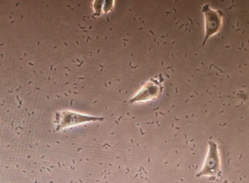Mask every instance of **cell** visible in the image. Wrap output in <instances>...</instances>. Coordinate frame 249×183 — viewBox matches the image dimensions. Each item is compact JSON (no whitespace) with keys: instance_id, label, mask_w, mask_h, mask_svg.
Masks as SVG:
<instances>
[{"instance_id":"cell-1","label":"cell","mask_w":249,"mask_h":183,"mask_svg":"<svg viewBox=\"0 0 249 183\" xmlns=\"http://www.w3.org/2000/svg\"><path fill=\"white\" fill-rule=\"evenodd\" d=\"M103 118L100 117H95L90 115H85V114H77L75 112H70V111H64L57 114V118L55 119L57 129H67L71 128L74 126H77L80 124L88 123V122H94V121H100L103 120Z\"/></svg>"},{"instance_id":"cell-2","label":"cell","mask_w":249,"mask_h":183,"mask_svg":"<svg viewBox=\"0 0 249 183\" xmlns=\"http://www.w3.org/2000/svg\"><path fill=\"white\" fill-rule=\"evenodd\" d=\"M202 14L204 15L205 36L203 45L210 39L212 35L218 33L222 27L223 15L220 11L214 10L210 5H204L201 8Z\"/></svg>"},{"instance_id":"cell-3","label":"cell","mask_w":249,"mask_h":183,"mask_svg":"<svg viewBox=\"0 0 249 183\" xmlns=\"http://www.w3.org/2000/svg\"><path fill=\"white\" fill-rule=\"evenodd\" d=\"M163 78L160 74L154 78L149 80L142 87V89L135 95L132 99H130V103H139V102H145L151 99H155L159 96L163 89L162 86Z\"/></svg>"},{"instance_id":"cell-4","label":"cell","mask_w":249,"mask_h":183,"mask_svg":"<svg viewBox=\"0 0 249 183\" xmlns=\"http://www.w3.org/2000/svg\"><path fill=\"white\" fill-rule=\"evenodd\" d=\"M221 171L219 149L214 141L209 142V151L205 160L203 167L197 176H216Z\"/></svg>"}]
</instances>
